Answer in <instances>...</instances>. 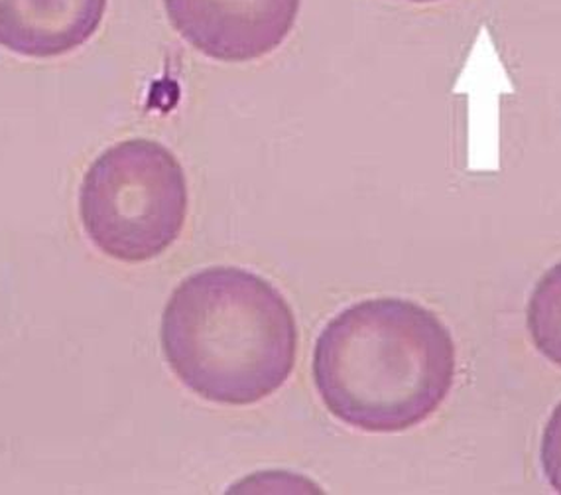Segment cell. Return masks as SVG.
I'll list each match as a JSON object with an SVG mask.
<instances>
[{
    "label": "cell",
    "mask_w": 561,
    "mask_h": 495,
    "mask_svg": "<svg viewBox=\"0 0 561 495\" xmlns=\"http://www.w3.org/2000/svg\"><path fill=\"white\" fill-rule=\"evenodd\" d=\"M455 363L451 331L437 314L407 299H368L323 328L311 375L341 423L365 432H404L442 407Z\"/></svg>",
    "instance_id": "obj_1"
},
{
    "label": "cell",
    "mask_w": 561,
    "mask_h": 495,
    "mask_svg": "<svg viewBox=\"0 0 561 495\" xmlns=\"http://www.w3.org/2000/svg\"><path fill=\"white\" fill-rule=\"evenodd\" d=\"M107 0H0V48L59 58L95 36Z\"/></svg>",
    "instance_id": "obj_5"
},
{
    "label": "cell",
    "mask_w": 561,
    "mask_h": 495,
    "mask_svg": "<svg viewBox=\"0 0 561 495\" xmlns=\"http://www.w3.org/2000/svg\"><path fill=\"white\" fill-rule=\"evenodd\" d=\"M540 460L550 486L561 494V403L543 428Z\"/></svg>",
    "instance_id": "obj_7"
},
{
    "label": "cell",
    "mask_w": 561,
    "mask_h": 495,
    "mask_svg": "<svg viewBox=\"0 0 561 495\" xmlns=\"http://www.w3.org/2000/svg\"><path fill=\"white\" fill-rule=\"evenodd\" d=\"M160 341L170 370L197 397L244 407L290 378L298 324L266 279L239 267H209L175 286Z\"/></svg>",
    "instance_id": "obj_2"
},
{
    "label": "cell",
    "mask_w": 561,
    "mask_h": 495,
    "mask_svg": "<svg viewBox=\"0 0 561 495\" xmlns=\"http://www.w3.org/2000/svg\"><path fill=\"white\" fill-rule=\"evenodd\" d=\"M301 0H164L180 36L207 58L227 64L259 59L282 46Z\"/></svg>",
    "instance_id": "obj_4"
},
{
    "label": "cell",
    "mask_w": 561,
    "mask_h": 495,
    "mask_svg": "<svg viewBox=\"0 0 561 495\" xmlns=\"http://www.w3.org/2000/svg\"><path fill=\"white\" fill-rule=\"evenodd\" d=\"M410 2H417V4H426V2H437V0H410Z\"/></svg>",
    "instance_id": "obj_8"
},
{
    "label": "cell",
    "mask_w": 561,
    "mask_h": 495,
    "mask_svg": "<svg viewBox=\"0 0 561 495\" xmlns=\"http://www.w3.org/2000/svg\"><path fill=\"white\" fill-rule=\"evenodd\" d=\"M526 322L534 346L561 368V261L534 286Z\"/></svg>",
    "instance_id": "obj_6"
},
{
    "label": "cell",
    "mask_w": 561,
    "mask_h": 495,
    "mask_svg": "<svg viewBox=\"0 0 561 495\" xmlns=\"http://www.w3.org/2000/svg\"><path fill=\"white\" fill-rule=\"evenodd\" d=\"M190 207L187 180L170 148L128 138L93 160L79 190L89 239L111 259L145 262L178 241Z\"/></svg>",
    "instance_id": "obj_3"
}]
</instances>
